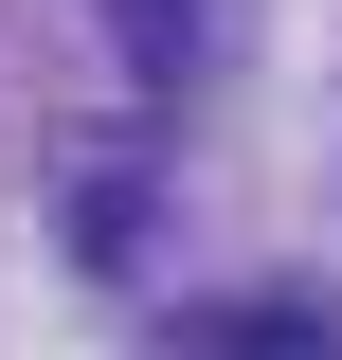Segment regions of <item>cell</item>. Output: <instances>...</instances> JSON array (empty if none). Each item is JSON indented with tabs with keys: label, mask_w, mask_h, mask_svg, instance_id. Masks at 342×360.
<instances>
[{
	"label": "cell",
	"mask_w": 342,
	"mask_h": 360,
	"mask_svg": "<svg viewBox=\"0 0 342 360\" xmlns=\"http://www.w3.org/2000/svg\"><path fill=\"white\" fill-rule=\"evenodd\" d=\"M108 18H180V0H108Z\"/></svg>",
	"instance_id": "obj_1"
}]
</instances>
